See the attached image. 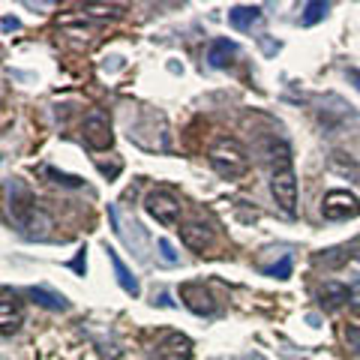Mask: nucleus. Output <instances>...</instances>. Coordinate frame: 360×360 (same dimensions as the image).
Listing matches in <instances>:
<instances>
[{"label": "nucleus", "instance_id": "nucleus-1", "mask_svg": "<svg viewBox=\"0 0 360 360\" xmlns=\"http://www.w3.org/2000/svg\"><path fill=\"white\" fill-rule=\"evenodd\" d=\"M210 168L225 180H238L250 172V153L238 139H219L207 153Z\"/></svg>", "mask_w": 360, "mask_h": 360}, {"label": "nucleus", "instance_id": "nucleus-2", "mask_svg": "<svg viewBox=\"0 0 360 360\" xmlns=\"http://www.w3.org/2000/svg\"><path fill=\"white\" fill-rule=\"evenodd\" d=\"M270 195H274L276 207L283 210L285 217H297V174H295V165H291L288 150L279 156V165H274Z\"/></svg>", "mask_w": 360, "mask_h": 360}, {"label": "nucleus", "instance_id": "nucleus-3", "mask_svg": "<svg viewBox=\"0 0 360 360\" xmlns=\"http://www.w3.org/2000/svg\"><path fill=\"white\" fill-rule=\"evenodd\" d=\"M9 207H13L15 225L27 234V238H49V231L54 229L51 217L39 205H33L30 198H13L9 201Z\"/></svg>", "mask_w": 360, "mask_h": 360}, {"label": "nucleus", "instance_id": "nucleus-4", "mask_svg": "<svg viewBox=\"0 0 360 360\" xmlns=\"http://www.w3.org/2000/svg\"><path fill=\"white\" fill-rule=\"evenodd\" d=\"M144 210H148V217L160 222L162 229H177L184 205H180V198L172 189H153V193H148V198H144Z\"/></svg>", "mask_w": 360, "mask_h": 360}, {"label": "nucleus", "instance_id": "nucleus-5", "mask_svg": "<svg viewBox=\"0 0 360 360\" xmlns=\"http://www.w3.org/2000/svg\"><path fill=\"white\" fill-rule=\"evenodd\" d=\"M82 139L90 150H108L115 144V132H111V117L103 108H94L82 120Z\"/></svg>", "mask_w": 360, "mask_h": 360}, {"label": "nucleus", "instance_id": "nucleus-6", "mask_svg": "<svg viewBox=\"0 0 360 360\" xmlns=\"http://www.w3.org/2000/svg\"><path fill=\"white\" fill-rule=\"evenodd\" d=\"M321 217L330 222H345V219H357L360 217V201L352 195L348 189H333L324 195L321 201Z\"/></svg>", "mask_w": 360, "mask_h": 360}, {"label": "nucleus", "instance_id": "nucleus-7", "mask_svg": "<svg viewBox=\"0 0 360 360\" xmlns=\"http://www.w3.org/2000/svg\"><path fill=\"white\" fill-rule=\"evenodd\" d=\"M177 231H180V243H184L186 250H193V252H205V250H210V246H213V240H217L213 225L207 219H201V217L184 219L177 225Z\"/></svg>", "mask_w": 360, "mask_h": 360}, {"label": "nucleus", "instance_id": "nucleus-8", "mask_svg": "<svg viewBox=\"0 0 360 360\" xmlns=\"http://www.w3.org/2000/svg\"><path fill=\"white\" fill-rule=\"evenodd\" d=\"M21 324H25V307H21L15 291L4 288V295H0V333L13 336Z\"/></svg>", "mask_w": 360, "mask_h": 360}, {"label": "nucleus", "instance_id": "nucleus-9", "mask_svg": "<svg viewBox=\"0 0 360 360\" xmlns=\"http://www.w3.org/2000/svg\"><path fill=\"white\" fill-rule=\"evenodd\" d=\"M180 297H184V303L189 309H193L195 315H213L217 312V300H213L210 291L201 285V283H186L180 285Z\"/></svg>", "mask_w": 360, "mask_h": 360}, {"label": "nucleus", "instance_id": "nucleus-10", "mask_svg": "<svg viewBox=\"0 0 360 360\" xmlns=\"http://www.w3.org/2000/svg\"><path fill=\"white\" fill-rule=\"evenodd\" d=\"M153 360H193V340L184 333H168L165 340L156 345Z\"/></svg>", "mask_w": 360, "mask_h": 360}, {"label": "nucleus", "instance_id": "nucleus-11", "mask_svg": "<svg viewBox=\"0 0 360 360\" xmlns=\"http://www.w3.org/2000/svg\"><path fill=\"white\" fill-rule=\"evenodd\" d=\"M238 54V45H234L231 39H213L207 45V63L213 66V70H222V66H229V60Z\"/></svg>", "mask_w": 360, "mask_h": 360}, {"label": "nucleus", "instance_id": "nucleus-12", "mask_svg": "<svg viewBox=\"0 0 360 360\" xmlns=\"http://www.w3.org/2000/svg\"><path fill=\"white\" fill-rule=\"evenodd\" d=\"M108 258H111V264H115V274H117V283H120V288L127 291V295H132V297H139V279L132 276V270L123 264V258L115 252V250H108Z\"/></svg>", "mask_w": 360, "mask_h": 360}, {"label": "nucleus", "instance_id": "nucleus-13", "mask_svg": "<svg viewBox=\"0 0 360 360\" xmlns=\"http://www.w3.org/2000/svg\"><path fill=\"white\" fill-rule=\"evenodd\" d=\"M258 18H262V6H231L229 9V21L238 30H250Z\"/></svg>", "mask_w": 360, "mask_h": 360}, {"label": "nucleus", "instance_id": "nucleus-14", "mask_svg": "<svg viewBox=\"0 0 360 360\" xmlns=\"http://www.w3.org/2000/svg\"><path fill=\"white\" fill-rule=\"evenodd\" d=\"M27 295H30L33 300H37L39 307H45V309H54V312H60V309L70 307L63 295H54V291H49V288H30Z\"/></svg>", "mask_w": 360, "mask_h": 360}, {"label": "nucleus", "instance_id": "nucleus-15", "mask_svg": "<svg viewBox=\"0 0 360 360\" xmlns=\"http://www.w3.org/2000/svg\"><path fill=\"white\" fill-rule=\"evenodd\" d=\"M330 13V4H324V0H309V4H303V13H300V21L307 27L319 25V21Z\"/></svg>", "mask_w": 360, "mask_h": 360}, {"label": "nucleus", "instance_id": "nucleus-16", "mask_svg": "<svg viewBox=\"0 0 360 360\" xmlns=\"http://www.w3.org/2000/svg\"><path fill=\"white\" fill-rule=\"evenodd\" d=\"M321 300H328L330 307H336V303H345V300H352V288H348V285H340V283H324V288H321Z\"/></svg>", "mask_w": 360, "mask_h": 360}, {"label": "nucleus", "instance_id": "nucleus-17", "mask_svg": "<svg viewBox=\"0 0 360 360\" xmlns=\"http://www.w3.org/2000/svg\"><path fill=\"white\" fill-rule=\"evenodd\" d=\"M123 13V6H115V4H87L84 6V15L87 18H117Z\"/></svg>", "mask_w": 360, "mask_h": 360}, {"label": "nucleus", "instance_id": "nucleus-18", "mask_svg": "<svg viewBox=\"0 0 360 360\" xmlns=\"http://www.w3.org/2000/svg\"><path fill=\"white\" fill-rule=\"evenodd\" d=\"M291 267H295V258H291V255H283L274 267L267 270V274H270V276H276V279H288V276H291Z\"/></svg>", "mask_w": 360, "mask_h": 360}, {"label": "nucleus", "instance_id": "nucleus-19", "mask_svg": "<svg viewBox=\"0 0 360 360\" xmlns=\"http://www.w3.org/2000/svg\"><path fill=\"white\" fill-rule=\"evenodd\" d=\"M49 177H54L58 184H63V186H82L84 180L82 177H72V174H60V172H54V168H49Z\"/></svg>", "mask_w": 360, "mask_h": 360}, {"label": "nucleus", "instance_id": "nucleus-20", "mask_svg": "<svg viewBox=\"0 0 360 360\" xmlns=\"http://www.w3.org/2000/svg\"><path fill=\"white\" fill-rule=\"evenodd\" d=\"M160 252H162V262H165V264H177V255H174V250H172V243H168L165 238L160 240Z\"/></svg>", "mask_w": 360, "mask_h": 360}, {"label": "nucleus", "instance_id": "nucleus-21", "mask_svg": "<svg viewBox=\"0 0 360 360\" xmlns=\"http://www.w3.org/2000/svg\"><path fill=\"white\" fill-rule=\"evenodd\" d=\"M84 252H87V250L78 252V255H75V262L70 264V267L75 270V274H82V276H84V270H87V258H84Z\"/></svg>", "mask_w": 360, "mask_h": 360}, {"label": "nucleus", "instance_id": "nucleus-22", "mask_svg": "<svg viewBox=\"0 0 360 360\" xmlns=\"http://www.w3.org/2000/svg\"><path fill=\"white\" fill-rule=\"evenodd\" d=\"M345 340L360 348V324H354V328H348V330H345Z\"/></svg>", "mask_w": 360, "mask_h": 360}, {"label": "nucleus", "instance_id": "nucleus-23", "mask_svg": "<svg viewBox=\"0 0 360 360\" xmlns=\"http://www.w3.org/2000/svg\"><path fill=\"white\" fill-rule=\"evenodd\" d=\"M15 27H18L15 18H4V30H15Z\"/></svg>", "mask_w": 360, "mask_h": 360}, {"label": "nucleus", "instance_id": "nucleus-24", "mask_svg": "<svg viewBox=\"0 0 360 360\" xmlns=\"http://www.w3.org/2000/svg\"><path fill=\"white\" fill-rule=\"evenodd\" d=\"M352 315H354V319L360 321V300H357V303H352Z\"/></svg>", "mask_w": 360, "mask_h": 360}]
</instances>
